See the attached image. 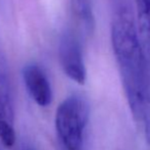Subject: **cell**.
Here are the masks:
<instances>
[{
  "label": "cell",
  "mask_w": 150,
  "mask_h": 150,
  "mask_svg": "<svg viewBox=\"0 0 150 150\" xmlns=\"http://www.w3.org/2000/svg\"><path fill=\"white\" fill-rule=\"evenodd\" d=\"M111 45L131 113L150 145V60L129 0H112Z\"/></svg>",
  "instance_id": "cell-1"
},
{
  "label": "cell",
  "mask_w": 150,
  "mask_h": 150,
  "mask_svg": "<svg viewBox=\"0 0 150 150\" xmlns=\"http://www.w3.org/2000/svg\"><path fill=\"white\" fill-rule=\"evenodd\" d=\"M88 119L89 107L82 97L71 95L59 104L55 113V128L65 150H82Z\"/></svg>",
  "instance_id": "cell-2"
},
{
  "label": "cell",
  "mask_w": 150,
  "mask_h": 150,
  "mask_svg": "<svg viewBox=\"0 0 150 150\" xmlns=\"http://www.w3.org/2000/svg\"><path fill=\"white\" fill-rule=\"evenodd\" d=\"M0 142L10 148L16 143L14 113L5 55L0 45Z\"/></svg>",
  "instance_id": "cell-3"
},
{
  "label": "cell",
  "mask_w": 150,
  "mask_h": 150,
  "mask_svg": "<svg viewBox=\"0 0 150 150\" xmlns=\"http://www.w3.org/2000/svg\"><path fill=\"white\" fill-rule=\"evenodd\" d=\"M58 55L64 74L74 82L84 85L86 82V67L82 45L71 31L62 33L58 45Z\"/></svg>",
  "instance_id": "cell-4"
},
{
  "label": "cell",
  "mask_w": 150,
  "mask_h": 150,
  "mask_svg": "<svg viewBox=\"0 0 150 150\" xmlns=\"http://www.w3.org/2000/svg\"><path fill=\"white\" fill-rule=\"evenodd\" d=\"M23 79L29 94L40 106H47L52 101V89L47 76L36 63H29L23 69Z\"/></svg>",
  "instance_id": "cell-5"
},
{
  "label": "cell",
  "mask_w": 150,
  "mask_h": 150,
  "mask_svg": "<svg viewBox=\"0 0 150 150\" xmlns=\"http://www.w3.org/2000/svg\"><path fill=\"white\" fill-rule=\"evenodd\" d=\"M71 7L78 25L84 33L92 35L95 28L92 0H71Z\"/></svg>",
  "instance_id": "cell-6"
},
{
  "label": "cell",
  "mask_w": 150,
  "mask_h": 150,
  "mask_svg": "<svg viewBox=\"0 0 150 150\" xmlns=\"http://www.w3.org/2000/svg\"><path fill=\"white\" fill-rule=\"evenodd\" d=\"M137 7L139 36L150 60V0H137Z\"/></svg>",
  "instance_id": "cell-7"
},
{
  "label": "cell",
  "mask_w": 150,
  "mask_h": 150,
  "mask_svg": "<svg viewBox=\"0 0 150 150\" xmlns=\"http://www.w3.org/2000/svg\"><path fill=\"white\" fill-rule=\"evenodd\" d=\"M23 150H34L33 148H31V147H25Z\"/></svg>",
  "instance_id": "cell-8"
}]
</instances>
